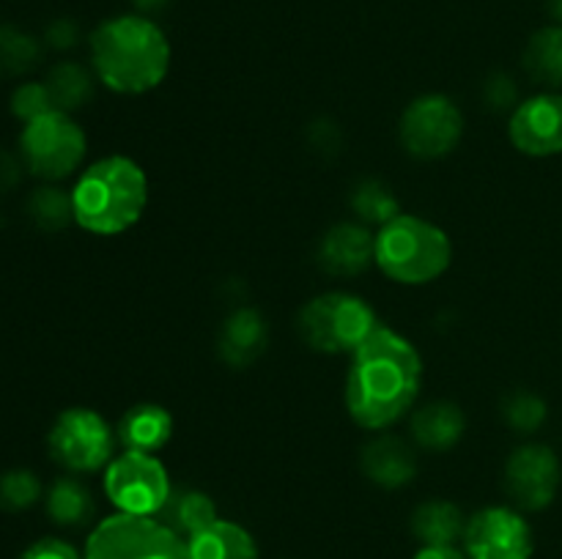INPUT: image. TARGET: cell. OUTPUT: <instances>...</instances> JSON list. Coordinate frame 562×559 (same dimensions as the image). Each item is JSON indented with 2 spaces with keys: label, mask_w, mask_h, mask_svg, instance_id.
<instances>
[{
  "label": "cell",
  "mask_w": 562,
  "mask_h": 559,
  "mask_svg": "<svg viewBox=\"0 0 562 559\" xmlns=\"http://www.w3.org/2000/svg\"><path fill=\"white\" fill-rule=\"evenodd\" d=\"M351 212L357 214L362 225H387L390 219L398 217V197L393 195L387 184H382L379 179H366L355 186L351 192Z\"/></svg>",
  "instance_id": "d4e9b609"
},
{
  "label": "cell",
  "mask_w": 562,
  "mask_h": 559,
  "mask_svg": "<svg viewBox=\"0 0 562 559\" xmlns=\"http://www.w3.org/2000/svg\"><path fill=\"white\" fill-rule=\"evenodd\" d=\"M532 546L530 524L510 507H486L467 521L464 551L470 559H530Z\"/></svg>",
  "instance_id": "8fae6325"
},
{
  "label": "cell",
  "mask_w": 562,
  "mask_h": 559,
  "mask_svg": "<svg viewBox=\"0 0 562 559\" xmlns=\"http://www.w3.org/2000/svg\"><path fill=\"white\" fill-rule=\"evenodd\" d=\"M44 504H47V515L58 526H82L93 515L91 491L77 477H58L49 486Z\"/></svg>",
  "instance_id": "7402d4cb"
},
{
  "label": "cell",
  "mask_w": 562,
  "mask_h": 559,
  "mask_svg": "<svg viewBox=\"0 0 562 559\" xmlns=\"http://www.w3.org/2000/svg\"><path fill=\"white\" fill-rule=\"evenodd\" d=\"M415 559H470L467 551L456 546H423L420 551L415 554Z\"/></svg>",
  "instance_id": "e575fe53"
},
{
  "label": "cell",
  "mask_w": 562,
  "mask_h": 559,
  "mask_svg": "<svg viewBox=\"0 0 562 559\" xmlns=\"http://www.w3.org/2000/svg\"><path fill=\"white\" fill-rule=\"evenodd\" d=\"M510 142L527 157H554L562 151V96L538 93L510 115Z\"/></svg>",
  "instance_id": "4fadbf2b"
},
{
  "label": "cell",
  "mask_w": 562,
  "mask_h": 559,
  "mask_svg": "<svg viewBox=\"0 0 562 559\" xmlns=\"http://www.w3.org/2000/svg\"><path fill=\"white\" fill-rule=\"evenodd\" d=\"M423 360L404 334L379 323L351 354L346 378V409L366 431H384L415 406L420 395Z\"/></svg>",
  "instance_id": "6da1fadb"
},
{
  "label": "cell",
  "mask_w": 562,
  "mask_h": 559,
  "mask_svg": "<svg viewBox=\"0 0 562 559\" xmlns=\"http://www.w3.org/2000/svg\"><path fill=\"white\" fill-rule=\"evenodd\" d=\"M503 417H505V422L514 427V431L536 433L538 427L547 422V403H543L538 395L519 389V392H514L505 398Z\"/></svg>",
  "instance_id": "f1b7e54d"
},
{
  "label": "cell",
  "mask_w": 562,
  "mask_h": 559,
  "mask_svg": "<svg viewBox=\"0 0 562 559\" xmlns=\"http://www.w3.org/2000/svg\"><path fill=\"white\" fill-rule=\"evenodd\" d=\"M124 449H137V453H157L173 436V417L159 403L132 406L119 422L115 431Z\"/></svg>",
  "instance_id": "e0dca14e"
},
{
  "label": "cell",
  "mask_w": 562,
  "mask_h": 559,
  "mask_svg": "<svg viewBox=\"0 0 562 559\" xmlns=\"http://www.w3.org/2000/svg\"><path fill=\"white\" fill-rule=\"evenodd\" d=\"M86 132L64 110H53L22 126V164L44 181H60L75 173L86 159Z\"/></svg>",
  "instance_id": "52a82bcc"
},
{
  "label": "cell",
  "mask_w": 562,
  "mask_h": 559,
  "mask_svg": "<svg viewBox=\"0 0 562 559\" xmlns=\"http://www.w3.org/2000/svg\"><path fill=\"white\" fill-rule=\"evenodd\" d=\"M483 96H486L488 107L492 110H516L519 107V88H516L514 77L503 75H492L483 85Z\"/></svg>",
  "instance_id": "4dcf8cb0"
},
{
  "label": "cell",
  "mask_w": 562,
  "mask_h": 559,
  "mask_svg": "<svg viewBox=\"0 0 562 559\" xmlns=\"http://www.w3.org/2000/svg\"><path fill=\"white\" fill-rule=\"evenodd\" d=\"M170 0H135V5L140 11H146V14H151V11H159V9H165V5H168Z\"/></svg>",
  "instance_id": "d590c367"
},
{
  "label": "cell",
  "mask_w": 562,
  "mask_h": 559,
  "mask_svg": "<svg viewBox=\"0 0 562 559\" xmlns=\"http://www.w3.org/2000/svg\"><path fill=\"white\" fill-rule=\"evenodd\" d=\"M467 431V417L450 400H437V403H428L423 409L415 411L412 417V436L417 438V444L434 453H448L456 444L461 442Z\"/></svg>",
  "instance_id": "ac0fdd59"
},
{
  "label": "cell",
  "mask_w": 562,
  "mask_h": 559,
  "mask_svg": "<svg viewBox=\"0 0 562 559\" xmlns=\"http://www.w3.org/2000/svg\"><path fill=\"white\" fill-rule=\"evenodd\" d=\"M20 184V162L0 146V195Z\"/></svg>",
  "instance_id": "836d02e7"
},
{
  "label": "cell",
  "mask_w": 562,
  "mask_h": 559,
  "mask_svg": "<svg viewBox=\"0 0 562 559\" xmlns=\"http://www.w3.org/2000/svg\"><path fill=\"white\" fill-rule=\"evenodd\" d=\"M44 82H47L49 93H53L55 110H64L69 115L80 110L93 93L91 71L86 66L75 64V60H64V64L53 66Z\"/></svg>",
  "instance_id": "cb8c5ba5"
},
{
  "label": "cell",
  "mask_w": 562,
  "mask_h": 559,
  "mask_svg": "<svg viewBox=\"0 0 562 559\" xmlns=\"http://www.w3.org/2000/svg\"><path fill=\"white\" fill-rule=\"evenodd\" d=\"M27 214L38 228L55 233L75 219V206H71V195H66L58 186H38L27 197Z\"/></svg>",
  "instance_id": "4316f807"
},
{
  "label": "cell",
  "mask_w": 562,
  "mask_h": 559,
  "mask_svg": "<svg viewBox=\"0 0 562 559\" xmlns=\"http://www.w3.org/2000/svg\"><path fill=\"white\" fill-rule=\"evenodd\" d=\"M379 327L373 307L362 296L329 290L300 310V334L322 354H355Z\"/></svg>",
  "instance_id": "5b68a950"
},
{
  "label": "cell",
  "mask_w": 562,
  "mask_h": 559,
  "mask_svg": "<svg viewBox=\"0 0 562 559\" xmlns=\"http://www.w3.org/2000/svg\"><path fill=\"white\" fill-rule=\"evenodd\" d=\"M115 433L99 411L75 409L60 411L49 427V455L69 471H99L108 469L115 458Z\"/></svg>",
  "instance_id": "9c48e42d"
},
{
  "label": "cell",
  "mask_w": 562,
  "mask_h": 559,
  "mask_svg": "<svg viewBox=\"0 0 562 559\" xmlns=\"http://www.w3.org/2000/svg\"><path fill=\"white\" fill-rule=\"evenodd\" d=\"M373 261L395 283L426 285L448 272L453 244L439 225L401 212L379 228Z\"/></svg>",
  "instance_id": "277c9868"
},
{
  "label": "cell",
  "mask_w": 562,
  "mask_h": 559,
  "mask_svg": "<svg viewBox=\"0 0 562 559\" xmlns=\"http://www.w3.org/2000/svg\"><path fill=\"white\" fill-rule=\"evenodd\" d=\"M53 110L55 102L47 82H22V85L14 88V93H11V113H14L22 124H31V121L42 118V115L53 113Z\"/></svg>",
  "instance_id": "f546056e"
},
{
  "label": "cell",
  "mask_w": 562,
  "mask_h": 559,
  "mask_svg": "<svg viewBox=\"0 0 562 559\" xmlns=\"http://www.w3.org/2000/svg\"><path fill=\"white\" fill-rule=\"evenodd\" d=\"M464 529L461 507L445 499H428L412 515V532L423 546H456V540H464Z\"/></svg>",
  "instance_id": "44dd1931"
},
{
  "label": "cell",
  "mask_w": 562,
  "mask_h": 559,
  "mask_svg": "<svg viewBox=\"0 0 562 559\" xmlns=\"http://www.w3.org/2000/svg\"><path fill=\"white\" fill-rule=\"evenodd\" d=\"M148 203V179L130 157H104L82 170L71 190L75 223L88 233L115 236L140 219Z\"/></svg>",
  "instance_id": "3957f363"
},
{
  "label": "cell",
  "mask_w": 562,
  "mask_h": 559,
  "mask_svg": "<svg viewBox=\"0 0 562 559\" xmlns=\"http://www.w3.org/2000/svg\"><path fill=\"white\" fill-rule=\"evenodd\" d=\"M190 559H258V546L245 526L234 521H214L187 540Z\"/></svg>",
  "instance_id": "ffe728a7"
},
{
  "label": "cell",
  "mask_w": 562,
  "mask_h": 559,
  "mask_svg": "<svg viewBox=\"0 0 562 559\" xmlns=\"http://www.w3.org/2000/svg\"><path fill=\"white\" fill-rule=\"evenodd\" d=\"M560 488V460L547 444H525L505 464V491L521 510H543Z\"/></svg>",
  "instance_id": "7c38bea8"
},
{
  "label": "cell",
  "mask_w": 562,
  "mask_h": 559,
  "mask_svg": "<svg viewBox=\"0 0 562 559\" xmlns=\"http://www.w3.org/2000/svg\"><path fill=\"white\" fill-rule=\"evenodd\" d=\"M464 135V115L445 93H426L409 102L398 124L401 146L415 159H442Z\"/></svg>",
  "instance_id": "30bf717a"
},
{
  "label": "cell",
  "mask_w": 562,
  "mask_h": 559,
  "mask_svg": "<svg viewBox=\"0 0 562 559\" xmlns=\"http://www.w3.org/2000/svg\"><path fill=\"white\" fill-rule=\"evenodd\" d=\"M38 58H42V44L31 33L11 25L0 27V75H25V71H31L38 64Z\"/></svg>",
  "instance_id": "484cf974"
},
{
  "label": "cell",
  "mask_w": 562,
  "mask_h": 559,
  "mask_svg": "<svg viewBox=\"0 0 562 559\" xmlns=\"http://www.w3.org/2000/svg\"><path fill=\"white\" fill-rule=\"evenodd\" d=\"M20 559H82V557L77 554L75 546H69V543L60 540V537H42V540H36L33 546H27Z\"/></svg>",
  "instance_id": "1f68e13d"
},
{
  "label": "cell",
  "mask_w": 562,
  "mask_h": 559,
  "mask_svg": "<svg viewBox=\"0 0 562 559\" xmlns=\"http://www.w3.org/2000/svg\"><path fill=\"white\" fill-rule=\"evenodd\" d=\"M525 69L543 85H562V25L541 27L525 49Z\"/></svg>",
  "instance_id": "603a6c76"
},
{
  "label": "cell",
  "mask_w": 562,
  "mask_h": 559,
  "mask_svg": "<svg viewBox=\"0 0 562 559\" xmlns=\"http://www.w3.org/2000/svg\"><path fill=\"white\" fill-rule=\"evenodd\" d=\"M154 518L162 521L181 540H190V537H195L198 532H203L217 521V504H214V499L206 491L173 488L168 502L162 504V510Z\"/></svg>",
  "instance_id": "d6986e66"
},
{
  "label": "cell",
  "mask_w": 562,
  "mask_h": 559,
  "mask_svg": "<svg viewBox=\"0 0 562 559\" xmlns=\"http://www.w3.org/2000/svg\"><path fill=\"white\" fill-rule=\"evenodd\" d=\"M86 559H190V548L154 515L115 513L88 535Z\"/></svg>",
  "instance_id": "8992f818"
},
{
  "label": "cell",
  "mask_w": 562,
  "mask_h": 559,
  "mask_svg": "<svg viewBox=\"0 0 562 559\" xmlns=\"http://www.w3.org/2000/svg\"><path fill=\"white\" fill-rule=\"evenodd\" d=\"M77 36H80V31H77V25L71 20H55L53 25L47 27V44L55 49L75 47Z\"/></svg>",
  "instance_id": "d6a6232c"
},
{
  "label": "cell",
  "mask_w": 562,
  "mask_h": 559,
  "mask_svg": "<svg viewBox=\"0 0 562 559\" xmlns=\"http://www.w3.org/2000/svg\"><path fill=\"white\" fill-rule=\"evenodd\" d=\"M547 5H549V14L554 16V22L562 25V0H547Z\"/></svg>",
  "instance_id": "8d00e7d4"
},
{
  "label": "cell",
  "mask_w": 562,
  "mask_h": 559,
  "mask_svg": "<svg viewBox=\"0 0 562 559\" xmlns=\"http://www.w3.org/2000/svg\"><path fill=\"white\" fill-rule=\"evenodd\" d=\"M170 491L173 486L168 469L151 453L124 449L104 469V493L119 513L157 515L168 502Z\"/></svg>",
  "instance_id": "ba28073f"
},
{
  "label": "cell",
  "mask_w": 562,
  "mask_h": 559,
  "mask_svg": "<svg viewBox=\"0 0 562 559\" xmlns=\"http://www.w3.org/2000/svg\"><path fill=\"white\" fill-rule=\"evenodd\" d=\"M42 499V480L31 469H9L0 475V507L22 513Z\"/></svg>",
  "instance_id": "83f0119b"
},
{
  "label": "cell",
  "mask_w": 562,
  "mask_h": 559,
  "mask_svg": "<svg viewBox=\"0 0 562 559\" xmlns=\"http://www.w3.org/2000/svg\"><path fill=\"white\" fill-rule=\"evenodd\" d=\"M376 252V236L362 223H340L318 241V266L333 277H355L366 272Z\"/></svg>",
  "instance_id": "5bb4252c"
},
{
  "label": "cell",
  "mask_w": 562,
  "mask_h": 559,
  "mask_svg": "<svg viewBox=\"0 0 562 559\" xmlns=\"http://www.w3.org/2000/svg\"><path fill=\"white\" fill-rule=\"evenodd\" d=\"M269 345V323L252 307H239L223 321L217 334L220 360L228 367H250Z\"/></svg>",
  "instance_id": "9a60e30c"
},
{
  "label": "cell",
  "mask_w": 562,
  "mask_h": 559,
  "mask_svg": "<svg viewBox=\"0 0 562 559\" xmlns=\"http://www.w3.org/2000/svg\"><path fill=\"white\" fill-rule=\"evenodd\" d=\"M91 64L99 82L115 93H146L170 69L168 36L143 14H121L91 33Z\"/></svg>",
  "instance_id": "7a4b0ae2"
},
{
  "label": "cell",
  "mask_w": 562,
  "mask_h": 559,
  "mask_svg": "<svg viewBox=\"0 0 562 559\" xmlns=\"http://www.w3.org/2000/svg\"><path fill=\"white\" fill-rule=\"evenodd\" d=\"M362 471L371 482L395 491L415 480L417 458L406 442L395 436H376L362 447L360 455Z\"/></svg>",
  "instance_id": "2e32d148"
}]
</instances>
